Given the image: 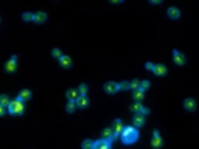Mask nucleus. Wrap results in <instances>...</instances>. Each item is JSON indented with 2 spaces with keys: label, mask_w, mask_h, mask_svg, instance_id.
<instances>
[{
  "label": "nucleus",
  "mask_w": 199,
  "mask_h": 149,
  "mask_svg": "<svg viewBox=\"0 0 199 149\" xmlns=\"http://www.w3.org/2000/svg\"><path fill=\"white\" fill-rule=\"evenodd\" d=\"M138 137H139V133H138V129L134 128V126H126V128L123 129V133H121L123 144H133V142L138 141Z\"/></svg>",
  "instance_id": "f257e3e1"
},
{
  "label": "nucleus",
  "mask_w": 199,
  "mask_h": 149,
  "mask_svg": "<svg viewBox=\"0 0 199 149\" xmlns=\"http://www.w3.org/2000/svg\"><path fill=\"white\" fill-rule=\"evenodd\" d=\"M23 101H20V100H13V101H10V105H8V108H7V111L10 113V114H13V116H19V114H23Z\"/></svg>",
  "instance_id": "f03ea898"
},
{
  "label": "nucleus",
  "mask_w": 199,
  "mask_h": 149,
  "mask_svg": "<svg viewBox=\"0 0 199 149\" xmlns=\"http://www.w3.org/2000/svg\"><path fill=\"white\" fill-rule=\"evenodd\" d=\"M103 139L108 141V142H113V141L118 139V136L113 133V129H111V128H105L103 129Z\"/></svg>",
  "instance_id": "7ed1b4c3"
},
{
  "label": "nucleus",
  "mask_w": 199,
  "mask_h": 149,
  "mask_svg": "<svg viewBox=\"0 0 199 149\" xmlns=\"http://www.w3.org/2000/svg\"><path fill=\"white\" fill-rule=\"evenodd\" d=\"M151 146H153V149H159L163 146V139H161L159 131H158V129L153 133V141H151Z\"/></svg>",
  "instance_id": "20e7f679"
},
{
  "label": "nucleus",
  "mask_w": 199,
  "mask_h": 149,
  "mask_svg": "<svg viewBox=\"0 0 199 149\" xmlns=\"http://www.w3.org/2000/svg\"><path fill=\"white\" fill-rule=\"evenodd\" d=\"M111 129H113V133L120 137L121 133H123V129H125V126H123L121 119H115V121H113V128H111Z\"/></svg>",
  "instance_id": "39448f33"
},
{
  "label": "nucleus",
  "mask_w": 199,
  "mask_h": 149,
  "mask_svg": "<svg viewBox=\"0 0 199 149\" xmlns=\"http://www.w3.org/2000/svg\"><path fill=\"white\" fill-rule=\"evenodd\" d=\"M105 91H106L108 95H115L116 91H120L118 83H115V81H108V83H105Z\"/></svg>",
  "instance_id": "423d86ee"
},
{
  "label": "nucleus",
  "mask_w": 199,
  "mask_h": 149,
  "mask_svg": "<svg viewBox=\"0 0 199 149\" xmlns=\"http://www.w3.org/2000/svg\"><path fill=\"white\" fill-rule=\"evenodd\" d=\"M5 70H7L8 73H13L17 70V55H13L12 58L7 61V65H5Z\"/></svg>",
  "instance_id": "0eeeda50"
},
{
  "label": "nucleus",
  "mask_w": 199,
  "mask_h": 149,
  "mask_svg": "<svg viewBox=\"0 0 199 149\" xmlns=\"http://www.w3.org/2000/svg\"><path fill=\"white\" fill-rule=\"evenodd\" d=\"M173 56H174V63H176V65H184V63H186L184 55H183V53H179L178 50H174V51H173Z\"/></svg>",
  "instance_id": "6e6552de"
},
{
  "label": "nucleus",
  "mask_w": 199,
  "mask_h": 149,
  "mask_svg": "<svg viewBox=\"0 0 199 149\" xmlns=\"http://www.w3.org/2000/svg\"><path fill=\"white\" fill-rule=\"evenodd\" d=\"M184 110L188 111H196V101L192 98H186L184 100Z\"/></svg>",
  "instance_id": "1a4fd4ad"
},
{
  "label": "nucleus",
  "mask_w": 199,
  "mask_h": 149,
  "mask_svg": "<svg viewBox=\"0 0 199 149\" xmlns=\"http://www.w3.org/2000/svg\"><path fill=\"white\" fill-rule=\"evenodd\" d=\"M154 74H158V76H164V74L168 73V68L164 65H154V70H153Z\"/></svg>",
  "instance_id": "9d476101"
},
{
  "label": "nucleus",
  "mask_w": 199,
  "mask_h": 149,
  "mask_svg": "<svg viewBox=\"0 0 199 149\" xmlns=\"http://www.w3.org/2000/svg\"><path fill=\"white\" fill-rule=\"evenodd\" d=\"M95 149H111V142L105 141V139H100L95 142Z\"/></svg>",
  "instance_id": "9b49d317"
},
{
  "label": "nucleus",
  "mask_w": 199,
  "mask_h": 149,
  "mask_svg": "<svg viewBox=\"0 0 199 149\" xmlns=\"http://www.w3.org/2000/svg\"><path fill=\"white\" fill-rule=\"evenodd\" d=\"M133 124H134V128H141V126L144 124V116L143 114H136V116L133 118Z\"/></svg>",
  "instance_id": "f8f14e48"
},
{
  "label": "nucleus",
  "mask_w": 199,
  "mask_h": 149,
  "mask_svg": "<svg viewBox=\"0 0 199 149\" xmlns=\"http://www.w3.org/2000/svg\"><path fill=\"white\" fill-rule=\"evenodd\" d=\"M67 98L70 101H77L80 98V93H78V90H68L67 91Z\"/></svg>",
  "instance_id": "ddd939ff"
},
{
  "label": "nucleus",
  "mask_w": 199,
  "mask_h": 149,
  "mask_svg": "<svg viewBox=\"0 0 199 149\" xmlns=\"http://www.w3.org/2000/svg\"><path fill=\"white\" fill-rule=\"evenodd\" d=\"M75 103H77L78 108H86V106L90 105V101H88V98H86V96H80V98L75 101Z\"/></svg>",
  "instance_id": "4468645a"
},
{
  "label": "nucleus",
  "mask_w": 199,
  "mask_h": 149,
  "mask_svg": "<svg viewBox=\"0 0 199 149\" xmlns=\"http://www.w3.org/2000/svg\"><path fill=\"white\" fill-rule=\"evenodd\" d=\"M33 22H37V23H43V22H46V13L43 12H38L33 15Z\"/></svg>",
  "instance_id": "2eb2a0df"
},
{
  "label": "nucleus",
  "mask_w": 199,
  "mask_h": 149,
  "mask_svg": "<svg viewBox=\"0 0 199 149\" xmlns=\"http://www.w3.org/2000/svg\"><path fill=\"white\" fill-rule=\"evenodd\" d=\"M168 17H169V18H173V20L179 18V10L176 7H171V8L168 10Z\"/></svg>",
  "instance_id": "dca6fc26"
},
{
  "label": "nucleus",
  "mask_w": 199,
  "mask_h": 149,
  "mask_svg": "<svg viewBox=\"0 0 199 149\" xmlns=\"http://www.w3.org/2000/svg\"><path fill=\"white\" fill-rule=\"evenodd\" d=\"M30 96H32L30 90H23V91H20V95H19V98H17V100H20V101H27V100H30Z\"/></svg>",
  "instance_id": "f3484780"
},
{
  "label": "nucleus",
  "mask_w": 199,
  "mask_h": 149,
  "mask_svg": "<svg viewBox=\"0 0 199 149\" xmlns=\"http://www.w3.org/2000/svg\"><path fill=\"white\" fill-rule=\"evenodd\" d=\"M60 65H62L63 68H70V66L73 65V63H72V58H70V56H62V58H60Z\"/></svg>",
  "instance_id": "a211bd4d"
},
{
  "label": "nucleus",
  "mask_w": 199,
  "mask_h": 149,
  "mask_svg": "<svg viewBox=\"0 0 199 149\" xmlns=\"http://www.w3.org/2000/svg\"><path fill=\"white\" fill-rule=\"evenodd\" d=\"M81 149H95V142L90 139H85L83 144H81Z\"/></svg>",
  "instance_id": "6ab92c4d"
},
{
  "label": "nucleus",
  "mask_w": 199,
  "mask_h": 149,
  "mask_svg": "<svg viewBox=\"0 0 199 149\" xmlns=\"http://www.w3.org/2000/svg\"><path fill=\"white\" fill-rule=\"evenodd\" d=\"M0 105H2L3 108H8V105H10V98L7 95H2L0 96Z\"/></svg>",
  "instance_id": "aec40b11"
},
{
  "label": "nucleus",
  "mask_w": 199,
  "mask_h": 149,
  "mask_svg": "<svg viewBox=\"0 0 199 149\" xmlns=\"http://www.w3.org/2000/svg\"><path fill=\"white\" fill-rule=\"evenodd\" d=\"M133 96H134V100H136V101L139 103V101H141V100L144 98V91H143V90H136Z\"/></svg>",
  "instance_id": "412c9836"
},
{
  "label": "nucleus",
  "mask_w": 199,
  "mask_h": 149,
  "mask_svg": "<svg viewBox=\"0 0 199 149\" xmlns=\"http://www.w3.org/2000/svg\"><path fill=\"white\" fill-rule=\"evenodd\" d=\"M118 88L121 91H126V90H130L131 88V83L130 81H123V83H118Z\"/></svg>",
  "instance_id": "4be33fe9"
},
{
  "label": "nucleus",
  "mask_w": 199,
  "mask_h": 149,
  "mask_svg": "<svg viewBox=\"0 0 199 149\" xmlns=\"http://www.w3.org/2000/svg\"><path fill=\"white\" fill-rule=\"evenodd\" d=\"M143 108H144V106H141L139 103H134V105L131 106V111H134V113L138 114V113H141V111H143Z\"/></svg>",
  "instance_id": "5701e85b"
},
{
  "label": "nucleus",
  "mask_w": 199,
  "mask_h": 149,
  "mask_svg": "<svg viewBox=\"0 0 199 149\" xmlns=\"http://www.w3.org/2000/svg\"><path fill=\"white\" fill-rule=\"evenodd\" d=\"M86 91H88V86H86V85H80V86H78L80 96H86Z\"/></svg>",
  "instance_id": "b1692460"
},
{
  "label": "nucleus",
  "mask_w": 199,
  "mask_h": 149,
  "mask_svg": "<svg viewBox=\"0 0 199 149\" xmlns=\"http://www.w3.org/2000/svg\"><path fill=\"white\" fill-rule=\"evenodd\" d=\"M75 110H77V103H75V101H70L68 105H67V111H68V113H73Z\"/></svg>",
  "instance_id": "393cba45"
},
{
  "label": "nucleus",
  "mask_w": 199,
  "mask_h": 149,
  "mask_svg": "<svg viewBox=\"0 0 199 149\" xmlns=\"http://www.w3.org/2000/svg\"><path fill=\"white\" fill-rule=\"evenodd\" d=\"M131 83V88L136 91V90H139V85H141V81H139V80H133V81H130Z\"/></svg>",
  "instance_id": "a878e982"
},
{
  "label": "nucleus",
  "mask_w": 199,
  "mask_h": 149,
  "mask_svg": "<svg viewBox=\"0 0 199 149\" xmlns=\"http://www.w3.org/2000/svg\"><path fill=\"white\" fill-rule=\"evenodd\" d=\"M51 55H53V56H55V58H58V60H60V58H62V56H63V55H62V51H60V50H58V48H53V50H51Z\"/></svg>",
  "instance_id": "bb28decb"
},
{
  "label": "nucleus",
  "mask_w": 199,
  "mask_h": 149,
  "mask_svg": "<svg viewBox=\"0 0 199 149\" xmlns=\"http://www.w3.org/2000/svg\"><path fill=\"white\" fill-rule=\"evenodd\" d=\"M148 88H149V81H148V80H144V81H141V85H139V90L146 91Z\"/></svg>",
  "instance_id": "cd10ccee"
},
{
  "label": "nucleus",
  "mask_w": 199,
  "mask_h": 149,
  "mask_svg": "<svg viewBox=\"0 0 199 149\" xmlns=\"http://www.w3.org/2000/svg\"><path fill=\"white\" fill-rule=\"evenodd\" d=\"M23 20H25V22H30V20H33V13H30V12H25V13H23Z\"/></svg>",
  "instance_id": "c85d7f7f"
},
{
  "label": "nucleus",
  "mask_w": 199,
  "mask_h": 149,
  "mask_svg": "<svg viewBox=\"0 0 199 149\" xmlns=\"http://www.w3.org/2000/svg\"><path fill=\"white\" fill-rule=\"evenodd\" d=\"M146 70L153 71V70H154V65H153V63H149V61H148V63H146Z\"/></svg>",
  "instance_id": "c756f323"
},
{
  "label": "nucleus",
  "mask_w": 199,
  "mask_h": 149,
  "mask_svg": "<svg viewBox=\"0 0 199 149\" xmlns=\"http://www.w3.org/2000/svg\"><path fill=\"white\" fill-rule=\"evenodd\" d=\"M5 113H7V108H3L0 105V116H5Z\"/></svg>",
  "instance_id": "7c9ffc66"
},
{
  "label": "nucleus",
  "mask_w": 199,
  "mask_h": 149,
  "mask_svg": "<svg viewBox=\"0 0 199 149\" xmlns=\"http://www.w3.org/2000/svg\"><path fill=\"white\" fill-rule=\"evenodd\" d=\"M148 113H149V110H148V108H143V111L139 113V114H143V116H146V114H148Z\"/></svg>",
  "instance_id": "2f4dec72"
}]
</instances>
